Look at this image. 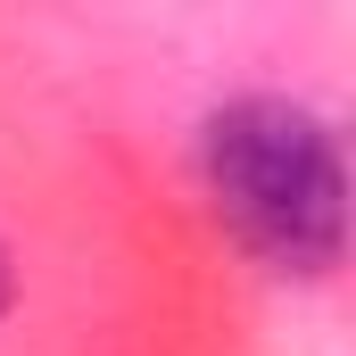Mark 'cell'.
Here are the masks:
<instances>
[{
	"instance_id": "1",
	"label": "cell",
	"mask_w": 356,
	"mask_h": 356,
	"mask_svg": "<svg viewBox=\"0 0 356 356\" xmlns=\"http://www.w3.org/2000/svg\"><path fill=\"white\" fill-rule=\"evenodd\" d=\"M199 182L266 273L323 282L348 257V158L323 108L290 91H232L199 116Z\"/></svg>"
},
{
	"instance_id": "2",
	"label": "cell",
	"mask_w": 356,
	"mask_h": 356,
	"mask_svg": "<svg viewBox=\"0 0 356 356\" xmlns=\"http://www.w3.org/2000/svg\"><path fill=\"white\" fill-rule=\"evenodd\" d=\"M8 298H17V273H8V249H0V315H8Z\"/></svg>"
}]
</instances>
